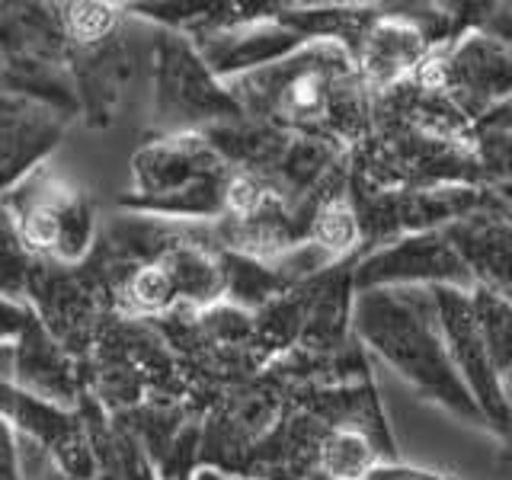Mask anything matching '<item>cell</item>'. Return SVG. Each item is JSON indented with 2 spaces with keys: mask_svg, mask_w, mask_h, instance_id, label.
I'll return each instance as SVG.
<instances>
[{
  "mask_svg": "<svg viewBox=\"0 0 512 480\" xmlns=\"http://www.w3.org/2000/svg\"><path fill=\"white\" fill-rule=\"evenodd\" d=\"M420 55H423L420 32L410 29V26H400V23H388V26H378L372 32L365 61H368V68H372L375 77L391 80L400 71H407Z\"/></svg>",
  "mask_w": 512,
  "mask_h": 480,
  "instance_id": "1",
  "label": "cell"
},
{
  "mask_svg": "<svg viewBox=\"0 0 512 480\" xmlns=\"http://www.w3.org/2000/svg\"><path fill=\"white\" fill-rule=\"evenodd\" d=\"M324 458H327L330 474L352 480L368 471V464H372V448H368V442L359 436V432H336L324 448Z\"/></svg>",
  "mask_w": 512,
  "mask_h": 480,
  "instance_id": "2",
  "label": "cell"
},
{
  "mask_svg": "<svg viewBox=\"0 0 512 480\" xmlns=\"http://www.w3.org/2000/svg\"><path fill=\"white\" fill-rule=\"evenodd\" d=\"M314 237L333 253H340L346 247L356 244L359 237V218L352 215V208L346 202H327L324 212L314 221Z\"/></svg>",
  "mask_w": 512,
  "mask_h": 480,
  "instance_id": "3",
  "label": "cell"
},
{
  "mask_svg": "<svg viewBox=\"0 0 512 480\" xmlns=\"http://www.w3.org/2000/svg\"><path fill=\"white\" fill-rule=\"evenodd\" d=\"M128 292H132V298H135V304L141 311H160V308H167L180 288H176V279H173L170 269L148 266V269L135 272Z\"/></svg>",
  "mask_w": 512,
  "mask_h": 480,
  "instance_id": "4",
  "label": "cell"
},
{
  "mask_svg": "<svg viewBox=\"0 0 512 480\" xmlns=\"http://www.w3.org/2000/svg\"><path fill=\"white\" fill-rule=\"evenodd\" d=\"M68 26L74 32V39H103L109 26H112V10L109 7H96V4H84V7H71L68 10Z\"/></svg>",
  "mask_w": 512,
  "mask_h": 480,
  "instance_id": "5",
  "label": "cell"
}]
</instances>
